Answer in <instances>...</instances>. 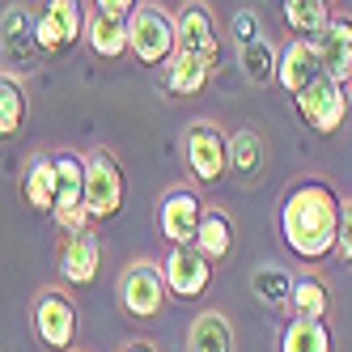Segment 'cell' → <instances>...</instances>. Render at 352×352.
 Returning a JSON list of instances; mask_svg holds the SVG:
<instances>
[{
    "label": "cell",
    "instance_id": "obj_16",
    "mask_svg": "<svg viewBox=\"0 0 352 352\" xmlns=\"http://www.w3.org/2000/svg\"><path fill=\"white\" fill-rule=\"evenodd\" d=\"M85 43L94 47L98 60H119L123 52H132V30L128 17H111V13H94L85 26Z\"/></svg>",
    "mask_w": 352,
    "mask_h": 352
},
{
    "label": "cell",
    "instance_id": "obj_31",
    "mask_svg": "<svg viewBox=\"0 0 352 352\" xmlns=\"http://www.w3.org/2000/svg\"><path fill=\"white\" fill-rule=\"evenodd\" d=\"M140 0H94L98 13H111V17H132Z\"/></svg>",
    "mask_w": 352,
    "mask_h": 352
},
{
    "label": "cell",
    "instance_id": "obj_8",
    "mask_svg": "<svg viewBox=\"0 0 352 352\" xmlns=\"http://www.w3.org/2000/svg\"><path fill=\"white\" fill-rule=\"evenodd\" d=\"M204 199H199L195 187H170L157 204V234L170 246H195L199 221H204Z\"/></svg>",
    "mask_w": 352,
    "mask_h": 352
},
{
    "label": "cell",
    "instance_id": "obj_29",
    "mask_svg": "<svg viewBox=\"0 0 352 352\" xmlns=\"http://www.w3.org/2000/svg\"><path fill=\"white\" fill-rule=\"evenodd\" d=\"M230 34H234V47H238V52H242V47H250V43H259V38H263L259 13H255V9H238V13H234Z\"/></svg>",
    "mask_w": 352,
    "mask_h": 352
},
{
    "label": "cell",
    "instance_id": "obj_23",
    "mask_svg": "<svg viewBox=\"0 0 352 352\" xmlns=\"http://www.w3.org/2000/svg\"><path fill=\"white\" fill-rule=\"evenodd\" d=\"M289 310H293V318H327V310H331V293H327V285L318 280V276H297Z\"/></svg>",
    "mask_w": 352,
    "mask_h": 352
},
{
    "label": "cell",
    "instance_id": "obj_1",
    "mask_svg": "<svg viewBox=\"0 0 352 352\" xmlns=\"http://www.w3.org/2000/svg\"><path fill=\"white\" fill-rule=\"evenodd\" d=\"M276 217H280V238H285V246L293 250L297 259L322 263L327 255H336L340 221H344V199L336 195L331 183L314 179V174H310V179H297L285 191Z\"/></svg>",
    "mask_w": 352,
    "mask_h": 352
},
{
    "label": "cell",
    "instance_id": "obj_26",
    "mask_svg": "<svg viewBox=\"0 0 352 352\" xmlns=\"http://www.w3.org/2000/svg\"><path fill=\"white\" fill-rule=\"evenodd\" d=\"M21 123H26V94H21V81L5 68V77H0V136H17Z\"/></svg>",
    "mask_w": 352,
    "mask_h": 352
},
{
    "label": "cell",
    "instance_id": "obj_6",
    "mask_svg": "<svg viewBox=\"0 0 352 352\" xmlns=\"http://www.w3.org/2000/svg\"><path fill=\"white\" fill-rule=\"evenodd\" d=\"M166 297H170V285H166V272L148 259H136L123 267L119 276V306L128 318H157L166 310Z\"/></svg>",
    "mask_w": 352,
    "mask_h": 352
},
{
    "label": "cell",
    "instance_id": "obj_32",
    "mask_svg": "<svg viewBox=\"0 0 352 352\" xmlns=\"http://www.w3.org/2000/svg\"><path fill=\"white\" fill-rule=\"evenodd\" d=\"M123 352H157V348L148 344V340H136V344H128V348H123Z\"/></svg>",
    "mask_w": 352,
    "mask_h": 352
},
{
    "label": "cell",
    "instance_id": "obj_10",
    "mask_svg": "<svg viewBox=\"0 0 352 352\" xmlns=\"http://www.w3.org/2000/svg\"><path fill=\"white\" fill-rule=\"evenodd\" d=\"M162 272H166L170 297H179V301L204 297L208 285H212V259H208L199 246H170V255H166Z\"/></svg>",
    "mask_w": 352,
    "mask_h": 352
},
{
    "label": "cell",
    "instance_id": "obj_34",
    "mask_svg": "<svg viewBox=\"0 0 352 352\" xmlns=\"http://www.w3.org/2000/svg\"><path fill=\"white\" fill-rule=\"evenodd\" d=\"M327 5H331V0H327Z\"/></svg>",
    "mask_w": 352,
    "mask_h": 352
},
{
    "label": "cell",
    "instance_id": "obj_9",
    "mask_svg": "<svg viewBox=\"0 0 352 352\" xmlns=\"http://www.w3.org/2000/svg\"><path fill=\"white\" fill-rule=\"evenodd\" d=\"M60 166V195H56V221L64 234H89V208H85V157L56 153Z\"/></svg>",
    "mask_w": 352,
    "mask_h": 352
},
{
    "label": "cell",
    "instance_id": "obj_21",
    "mask_svg": "<svg viewBox=\"0 0 352 352\" xmlns=\"http://www.w3.org/2000/svg\"><path fill=\"white\" fill-rule=\"evenodd\" d=\"M195 246L204 250L212 263H221L225 255H230V250H234V221H230V212H225V208H208L204 221H199Z\"/></svg>",
    "mask_w": 352,
    "mask_h": 352
},
{
    "label": "cell",
    "instance_id": "obj_30",
    "mask_svg": "<svg viewBox=\"0 0 352 352\" xmlns=\"http://www.w3.org/2000/svg\"><path fill=\"white\" fill-rule=\"evenodd\" d=\"M336 255L352 267V199H344V221H340V246Z\"/></svg>",
    "mask_w": 352,
    "mask_h": 352
},
{
    "label": "cell",
    "instance_id": "obj_18",
    "mask_svg": "<svg viewBox=\"0 0 352 352\" xmlns=\"http://www.w3.org/2000/svg\"><path fill=\"white\" fill-rule=\"evenodd\" d=\"M187 352H234V327L221 310H199L191 331H187Z\"/></svg>",
    "mask_w": 352,
    "mask_h": 352
},
{
    "label": "cell",
    "instance_id": "obj_14",
    "mask_svg": "<svg viewBox=\"0 0 352 352\" xmlns=\"http://www.w3.org/2000/svg\"><path fill=\"white\" fill-rule=\"evenodd\" d=\"M56 195H60V166L56 153H38L21 170V199L30 212H56Z\"/></svg>",
    "mask_w": 352,
    "mask_h": 352
},
{
    "label": "cell",
    "instance_id": "obj_13",
    "mask_svg": "<svg viewBox=\"0 0 352 352\" xmlns=\"http://www.w3.org/2000/svg\"><path fill=\"white\" fill-rule=\"evenodd\" d=\"M98 272H102V250H98V238L94 234H64L60 242V276L68 285H94Z\"/></svg>",
    "mask_w": 352,
    "mask_h": 352
},
{
    "label": "cell",
    "instance_id": "obj_20",
    "mask_svg": "<svg viewBox=\"0 0 352 352\" xmlns=\"http://www.w3.org/2000/svg\"><path fill=\"white\" fill-rule=\"evenodd\" d=\"M280 352H331L327 318H289V327L280 331Z\"/></svg>",
    "mask_w": 352,
    "mask_h": 352
},
{
    "label": "cell",
    "instance_id": "obj_24",
    "mask_svg": "<svg viewBox=\"0 0 352 352\" xmlns=\"http://www.w3.org/2000/svg\"><path fill=\"white\" fill-rule=\"evenodd\" d=\"M285 21L297 38H314L331 21V9H327V0H285Z\"/></svg>",
    "mask_w": 352,
    "mask_h": 352
},
{
    "label": "cell",
    "instance_id": "obj_5",
    "mask_svg": "<svg viewBox=\"0 0 352 352\" xmlns=\"http://www.w3.org/2000/svg\"><path fill=\"white\" fill-rule=\"evenodd\" d=\"M123 195H128V183H123V166L115 162L111 148H94L85 157V208L94 221H115L123 212Z\"/></svg>",
    "mask_w": 352,
    "mask_h": 352
},
{
    "label": "cell",
    "instance_id": "obj_4",
    "mask_svg": "<svg viewBox=\"0 0 352 352\" xmlns=\"http://www.w3.org/2000/svg\"><path fill=\"white\" fill-rule=\"evenodd\" d=\"M30 318H34V336L47 352H72L77 331H81V314L64 289H43L30 306Z\"/></svg>",
    "mask_w": 352,
    "mask_h": 352
},
{
    "label": "cell",
    "instance_id": "obj_25",
    "mask_svg": "<svg viewBox=\"0 0 352 352\" xmlns=\"http://www.w3.org/2000/svg\"><path fill=\"white\" fill-rule=\"evenodd\" d=\"M238 60H242V72H246V81H250V85H272V81H276V72H280V56H276V47H272L267 38L242 47Z\"/></svg>",
    "mask_w": 352,
    "mask_h": 352
},
{
    "label": "cell",
    "instance_id": "obj_15",
    "mask_svg": "<svg viewBox=\"0 0 352 352\" xmlns=\"http://www.w3.org/2000/svg\"><path fill=\"white\" fill-rule=\"evenodd\" d=\"M322 77V64H318V52L310 38H297L280 52V72H276V85L289 89V94H301L306 85H314Z\"/></svg>",
    "mask_w": 352,
    "mask_h": 352
},
{
    "label": "cell",
    "instance_id": "obj_22",
    "mask_svg": "<svg viewBox=\"0 0 352 352\" xmlns=\"http://www.w3.org/2000/svg\"><path fill=\"white\" fill-rule=\"evenodd\" d=\"M293 285H297V276H289L280 263H259L255 276H250V289H255V297L267 301V306H289Z\"/></svg>",
    "mask_w": 352,
    "mask_h": 352
},
{
    "label": "cell",
    "instance_id": "obj_17",
    "mask_svg": "<svg viewBox=\"0 0 352 352\" xmlns=\"http://www.w3.org/2000/svg\"><path fill=\"white\" fill-rule=\"evenodd\" d=\"M212 68L217 64H208V60H199V56H191V52L179 47V52L170 56V64H166V89L179 94V98H191V94H199V89L208 85Z\"/></svg>",
    "mask_w": 352,
    "mask_h": 352
},
{
    "label": "cell",
    "instance_id": "obj_7",
    "mask_svg": "<svg viewBox=\"0 0 352 352\" xmlns=\"http://www.w3.org/2000/svg\"><path fill=\"white\" fill-rule=\"evenodd\" d=\"M293 107H297L301 123H306L310 132L331 136V132L344 128V119H348V89L340 81H331V77H318L314 85L293 94Z\"/></svg>",
    "mask_w": 352,
    "mask_h": 352
},
{
    "label": "cell",
    "instance_id": "obj_33",
    "mask_svg": "<svg viewBox=\"0 0 352 352\" xmlns=\"http://www.w3.org/2000/svg\"><path fill=\"white\" fill-rule=\"evenodd\" d=\"M348 98H352V81H348Z\"/></svg>",
    "mask_w": 352,
    "mask_h": 352
},
{
    "label": "cell",
    "instance_id": "obj_3",
    "mask_svg": "<svg viewBox=\"0 0 352 352\" xmlns=\"http://www.w3.org/2000/svg\"><path fill=\"white\" fill-rule=\"evenodd\" d=\"M183 162L199 187H212L230 174V136L212 119H195L183 132Z\"/></svg>",
    "mask_w": 352,
    "mask_h": 352
},
{
    "label": "cell",
    "instance_id": "obj_19",
    "mask_svg": "<svg viewBox=\"0 0 352 352\" xmlns=\"http://www.w3.org/2000/svg\"><path fill=\"white\" fill-rule=\"evenodd\" d=\"M263 170V136L255 128H242L230 136V174L238 183H255Z\"/></svg>",
    "mask_w": 352,
    "mask_h": 352
},
{
    "label": "cell",
    "instance_id": "obj_12",
    "mask_svg": "<svg viewBox=\"0 0 352 352\" xmlns=\"http://www.w3.org/2000/svg\"><path fill=\"white\" fill-rule=\"evenodd\" d=\"M179 47L199 60L217 64L221 60V34H217V21H212V9L204 0H187L179 9Z\"/></svg>",
    "mask_w": 352,
    "mask_h": 352
},
{
    "label": "cell",
    "instance_id": "obj_27",
    "mask_svg": "<svg viewBox=\"0 0 352 352\" xmlns=\"http://www.w3.org/2000/svg\"><path fill=\"white\" fill-rule=\"evenodd\" d=\"M38 13H47L60 26V34L68 38V47L77 43L81 34H85V26H89V17H85V0H43V9Z\"/></svg>",
    "mask_w": 352,
    "mask_h": 352
},
{
    "label": "cell",
    "instance_id": "obj_2",
    "mask_svg": "<svg viewBox=\"0 0 352 352\" xmlns=\"http://www.w3.org/2000/svg\"><path fill=\"white\" fill-rule=\"evenodd\" d=\"M128 30H132V56L140 64H170V56L179 52V17L166 13L162 5H153V0H144V5H136V13L128 17Z\"/></svg>",
    "mask_w": 352,
    "mask_h": 352
},
{
    "label": "cell",
    "instance_id": "obj_28",
    "mask_svg": "<svg viewBox=\"0 0 352 352\" xmlns=\"http://www.w3.org/2000/svg\"><path fill=\"white\" fill-rule=\"evenodd\" d=\"M5 52H13L17 60H30V38H26V9H21V5L5 9Z\"/></svg>",
    "mask_w": 352,
    "mask_h": 352
},
{
    "label": "cell",
    "instance_id": "obj_11",
    "mask_svg": "<svg viewBox=\"0 0 352 352\" xmlns=\"http://www.w3.org/2000/svg\"><path fill=\"white\" fill-rule=\"evenodd\" d=\"M310 43H314V52H318L322 77L348 85L352 81V17H331Z\"/></svg>",
    "mask_w": 352,
    "mask_h": 352
}]
</instances>
